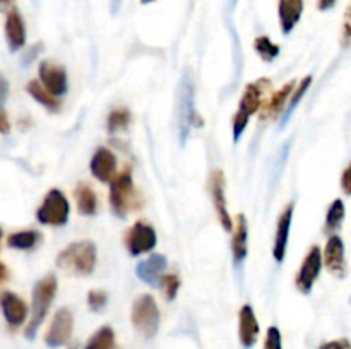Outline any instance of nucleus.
Instances as JSON below:
<instances>
[{"mask_svg":"<svg viewBox=\"0 0 351 349\" xmlns=\"http://www.w3.org/2000/svg\"><path fill=\"white\" fill-rule=\"evenodd\" d=\"M0 242H2V228H0Z\"/></svg>","mask_w":351,"mask_h":349,"instance_id":"43","label":"nucleus"},{"mask_svg":"<svg viewBox=\"0 0 351 349\" xmlns=\"http://www.w3.org/2000/svg\"><path fill=\"white\" fill-rule=\"evenodd\" d=\"M319 349H351V341L346 337L335 339V341H328L324 344H321Z\"/></svg>","mask_w":351,"mask_h":349,"instance_id":"35","label":"nucleus"},{"mask_svg":"<svg viewBox=\"0 0 351 349\" xmlns=\"http://www.w3.org/2000/svg\"><path fill=\"white\" fill-rule=\"evenodd\" d=\"M26 89H27V92H29L31 98H33L34 101L40 103L43 108L48 109V112H53V113L60 112V106H62L60 101H58L53 94H50V92L43 88V84H41V82L29 81L27 82Z\"/></svg>","mask_w":351,"mask_h":349,"instance_id":"24","label":"nucleus"},{"mask_svg":"<svg viewBox=\"0 0 351 349\" xmlns=\"http://www.w3.org/2000/svg\"><path fill=\"white\" fill-rule=\"evenodd\" d=\"M259 322H257L254 308L243 305L239 311V337L243 348H252L259 337Z\"/></svg>","mask_w":351,"mask_h":349,"instance_id":"17","label":"nucleus"},{"mask_svg":"<svg viewBox=\"0 0 351 349\" xmlns=\"http://www.w3.org/2000/svg\"><path fill=\"white\" fill-rule=\"evenodd\" d=\"M110 205L119 218H127L129 211L141 205V198L134 187L132 173L125 168L110 180Z\"/></svg>","mask_w":351,"mask_h":349,"instance_id":"4","label":"nucleus"},{"mask_svg":"<svg viewBox=\"0 0 351 349\" xmlns=\"http://www.w3.org/2000/svg\"><path fill=\"white\" fill-rule=\"evenodd\" d=\"M167 269V257L154 253L137 266V277L146 284L156 286Z\"/></svg>","mask_w":351,"mask_h":349,"instance_id":"21","label":"nucleus"},{"mask_svg":"<svg viewBox=\"0 0 351 349\" xmlns=\"http://www.w3.org/2000/svg\"><path fill=\"white\" fill-rule=\"evenodd\" d=\"M160 284L165 298H167L168 301L175 300L178 289H180V277H178L177 274H163L160 279Z\"/></svg>","mask_w":351,"mask_h":349,"instance_id":"31","label":"nucleus"},{"mask_svg":"<svg viewBox=\"0 0 351 349\" xmlns=\"http://www.w3.org/2000/svg\"><path fill=\"white\" fill-rule=\"evenodd\" d=\"M57 277L55 274H48L43 279H40L36 283L33 289V300H31V311H29V322L26 325V334L27 339H33L36 335L38 328L43 324L45 317L48 313V308H50L51 301H53L55 294H57Z\"/></svg>","mask_w":351,"mask_h":349,"instance_id":"3","label":"nucleus"},{"mask_svg":"<svg viewBox=\"0 0 351 349\" xmlns=\"http://www.w3.org/2000/svg\"><path fill=\"white\" fill-rule=\"evenodd\" d=\"M295 86H297V81H290L287 82L285 86H281L273 96H271L267 101L263 103L259 109V115L263 120H269V118H276L281 112H285L287 108V103L290 99L291 92H293Z\"/></svg>","mask_w":351,"mask_h":349,"instance_id":"18","label":"nucleus"},{"mask_svg":"<svg viewBox=\"0 0 351 349\" xmlns=\"http://www.w3.org/2000/svg\"><path fill=\"white\" fill-rule=\"evenodd\" d=\"M209 194H211L213 205H215L216 216H218L223 229L230 233L233 229V221L230 218L228 207H226L225 174H223L221 170H213L211 174H209Z\"/></svg>","mask_w":351,"mask_h":349,"instance_id":"9","label":"nucleus"},{"mask_svg":"<svg viewBox=\"0 0 351 349\" xmlns=\"http://www.w3.org/2000/svg\"><path fill=\"white\" fill-rule=\"evenodd\" d=\"M178 116H180V133L182 137H187L189 127H201L202 118L194 109V89H192L191 79L185 77L180 84V94H178ZM182 139V142H184Z\"/></svg>","mask_w":351,"mask_h":349,"instance_id":"8","label":"nucleus"},{"mask_svg":"<svg viewBox=\"0 0 351 349\" xmlns=\"http://www.w3.org/2000/svg\"><path fill=\"white\" fill-rule=\"evenodd\" d=\"M57 267L74 276H89L96 267V246L89 240L74 242L57 255Z\"/></svg>","mask_w":351,"mask_h":349,"instance_id":"2","label":"nucleus"},{"mask_svg":"<svg viewBox=\"0 0 351 349\" xmlns=\"http://www.w3.org/2000/svg\"><path fill=\"white\" fill-rule=\"evenodd\" d=\"M132 122V115L127 108H117L113 109L108 115V120H106V130L108 133H119L123 132L127 127Z\"/></svg>","mask_w":351,"mask_h":349,"instance_id":"28","label":"nucleus"},{"mask_svg":"<svg viewBox=\"0 0 351 349\" xmlns=\"http://www.w3.org/2000/svg\"><path fill=\"white\" fill-rule=\"evenodd\" d=\"M72 331H74V317H72L71 310L60 308L58 311H55L53 318H51L50 327L45 334V342L50 348H60V346L67 344Z\"/></svg>","mask_w":351,"mask_h":349,"instance_id":"10","label":"nucleus"},{"mask_svg":"<svg viewBox=\"0 0 351 349\" xmlns=\"http://www.w3.org/2000/svg\"><path fill=\"white\" fill-rule=\"evenodd\" d=\"M346 216V209H345V202L341 198H336L332 201V204L329 205L328 214H326V224H324V231L328 235H335L339 228H341L343 221H345Z\"/></svg>","mask_w":351,"mask_h":349,"instance_id":"25","label":"nucleus"},{"mask_svg":"<svg viewBox=\"0 0 351 349\" xmlns=\"http://www.w3.org/2000/svg\"><path fill=\"white\" fill-rule=\"evenodd\" d=\"M341 47L350 48L351 47V0L345 10V19H343L341 27Z\"/></svg>","mask_w":351,"mask_h":349,"instance_id":"34","label":"nucleus"},{"mask_svg":"<svg viewBox=\"0 0 351 349\" xmlns=\"http://www.w3.org/2000/svg\"><path fill=\"white\" fill-rule=\"evenodd\" d=\"M311 84H312V75H305V77L302 79V81L298 82L297 86H295L293 92H291L290 99H288L287 112H285V120H287L288 116L291 115V112H293V109L297 108V105L302 101V98H304L305 92L308 91V88H311Z\"/></svg>","mask_w":351,"mask_h":349,"instance_id":"30","label":"nucleus"},{"mask_svg":"<svg viewBox=\"0 0 351 349\" xmlns=\"http://www.w3.org/2000/svg\"><path fill=\"white\" fill-rule=\"evenodd\" d=\"M156 231L151 224L144 221H137L136 224L130 226L129 231L125 233V242L127 250H129L130 255L137 257L143 255V253L151 252V250L156 246Z\"/></svg>","mask_w":351,"mask_h":349,"instance_id":"7","label":"nucleus"},{"mask_svg":"<svg viewBox=\"0 0 351 349\" xmlns=\"http://www.w3.org/2000/svg\"><path fill=\"white\" fill-rule=\"evenodd\" d=\"M130 320L144 337H154L160 328V308H158L156 300L151 294H141L132 305Z\"/></svg>","mask_w":351,"mask_h":349,"instance_id":"5","label":"nucleus"},{"mask_svg":"<svg viewBox=\"0 0 351 349\" xmlns=\"http://www.w3.org/2000/svg\"><path fill=\"white\" fill-rule=\"evenodd\" d=\"M271 91V79L261 77L257 81L247 84L243 94L240 98L239 109L233 115V139L239 140L243 130L249 125V118L261 109L264 103V96Z\"/></svg>","mask_w":351,"mask_h":349,"instance_id":"1","label":"nucleus"},{"mask_svg":"<svg viewBox=\"0 0 351 349\" xmlns=\"http://www.w3.org/2000/svg\"><path fill=\"white\" fill-rule=\"evenodd\" d=\"M84 349H115V332L108 325L99 327L86 342Z\"/></svg>","mask_w":351,"mask_h":349,"instance_id":"27","label":"nucleus"},{"mask_svg":"<svg viewBox=\"0 0 351 349\" xmlns=\"http://www.w3.org/2000/svg\"><path fill=\"white\" fill-rule=\"evenodd\" d=\"M71 349H75V348H74V346H72V348H71Z\"/></svg>","mask_w":351,"mask_h":349,"instance_id":"44","label":"nucleus"},{"mask_svg":"<svg viewBox=\"0 0 351 349\" xmlns=\"http://www.w3.org/2000/svg\"><path fill=\"white\" fill-rule=\"evenodd\" d=\"M9 130H10L9 116H7L5 109H0V132H2V133H9Z\"/></svg>","mask_w":351,"mask_h":349,"instance_id":"38","label":"nucleus"},{"mask_svg":"<svg viewBox=\"0 0 351 349\" xmlns=\"http://www.w3.org/2000/svg\"><path fill=\"white\" fill-rule=\"evenodd\" d=\"M38 74H40V82L43 88L55 98L67 92V70L62 65L45 60L40 64Z\"/></svg>","mask_w":351,"mask_h":349,"instance_id":"12","label":"nucleus"},{"mask_svg":"<svg viewBox=\"0 0 351 349\" xmlns=\"http://www.w3.org/2000/svg\"><path fill=\"white\" fill-rule=\"evenodd\" d=\"M151 2H154V0H141V3H144V5H146V3H151Z\"/></svg>","mask_w":351,"mask_h":349,"instance_id":"42","label":"nucleus"},{"mask_svg":"<svg viewBox=\"0 0 351 349\" xmlns=\"http://www.w3.org/2000/svg\"><path fill=\"white\" fill-rule=\"evenodd\" d=\"M341 188L345 194L351 195V163L345 168V171L341 174Z\"/></svg>","mask_w":351,"mask_h":349,"instance_id":"36","label":"nucleus"},{"mask_svg":"<svg viewBox=\"0 0 351 349\" xmlns=\"http://www.w3.org/2000/svg\"><path fill=\"white\" fill-rule=\"evenodd\" d=\"M7 279H9V270H7V267L0 262V284L5 283Z\"/></svg>","mask_w":351,"mask_h":349,"instance_id":"40","label":"nucleus"},{"mask_svg":"<svg viewBox=\"0 0 351 349\" xmlns=\"http://www.w3.org/2000/svg\"><path fill=\"white\" fill-rule=\"evenodd\" d=\"M0 308H2L3 318L12 328L21 327L29 315L27 305L24 303L23 298L16 293H10V291L0 296Z\"/></svg>","mask_w":351,"mask_h":349,"instance_id":"14","label":"nucleus"},{"mask_svg":"<svg viewBox=\"0 0 351 349\" xmlns=\"http://www.w3.org/2000/svg\"><path fill=\"white\" fill-rule=\"evenodd\" d=\"M254 50L264 62H273L280 55V47L267 36H257L254 40Z\"/></svg>","mask_w":351,"mask_h":349,"instance_id":"29","label":"nucleus"},{"mask_svg":"<svg viewBox=\"0 0 351 349\" xmlns=\"http://www.w3.org/2000/svg\"><path fill=\"white\" fill-rule=\"evenodd\" d=\"M40 233L33 229H24V231H16L9 235L7 245L16 250H31L40 243Z\"/></svg>","mask_w":351,"mask_h":349,"instance_id":"26","label":"nucleus"},{"mask_svg":"<svg viewBox=\"0 0 351 349\" xmlns=\"http://www.w3.org/2000/svg\"><path fill=\"white\" fill-rule=\"evenodd\" d=\"M322 263H326L329 272L336 277H345L348 274V263L345 257V243L338 235L329 236L326 243L324 255H322Z\"/></svg>","mask_w":351,"mask_h":349,"instance_id":"13","label":"nucleus"},{"mask_svg":"<svg viewBox=\"0 0 351 349\" xmlns=\"http://www.w3.org/2000/svg\"><path fill=\"white\" fill-rule=\"evenodd\" d=\"M7 94H9V82H7V79L0 72V109H3V103H5Z\"/></svg>","mask_w":351,"mask_h":349,"instance_id":"37","label":"nucleus"},{"mask_svg":"<svg viewBox=\"0 0 351 349\" xmlns=\"http://www.w3.org/2000/svg\"><path fill=\"white\" fill-rule=\"evenodd\" d=\"M293 211H295V204L293 202H290V204L281 211L280 219H278L276 238H274V245H273V257L276 259V262H283L285 257H287V246H288V240H290V228H291V219H293Z\"/></svg>","mask_w":351,"mask_h":349,"instance_id":"15","label":"nucleus"},{"mask_svg":"<svg viewBox=\"0 0 351 349\" xmlns=\"http://www.w3.org/2000/svg\"><path fill=\"white\" fill-rule=\"evenodd\" d=\"M322 269V252L317 245L312 246L305 255L304 262H302L300 270L297 276V289L302 294H308L314 287L315 281H317L319 274Z\"/></svg>","mask_w":351,"mask_h":349,"instance_id":"11","label":"nucleus"},{"mask_svg":"<svg viewBox=\"0 0 351 349\" xmlns=\"http://www.w3.org/2000/svg\"><path fill=\"white\" fill-rule=\"evenodd\" d=\"M264 349H283V342H281V332L278 327H269L266 332V339H264Z\"/></svg>","mask_w":351,"mask_h":349,"instance_id":"33","label":"nucleus"},{"mask_svg":"<svg viewBox=\"0 0 351 349\" xmlns=\"http://www.w3.org/2000/svg\"><path fill=\"white\" fill-rule=\"evenodd\" d=\"M336 2H338V0H317V9L326 12V10H331L332 7L336 5Z\"/></svg>","mask_w":351,"mask_h":349,"instance_id":"39","label":"nucleus"},{"mask_svg":"<svg viewBox=\"0 0 351 349\" xmlns=\"http://www.w3.org/2000/svg\"><path fill=\"white\" fill-rule=\"evenodd\" d=\"M89 170H91L93 177H95L96 180L103 181V183L110 181L117 173L115 154H113L110 149H106V147H98L96 153L93 154L91 157Z\"/></svg>","mask_w":351,"mask_h":349,"instance_id":"16","label":"nucleus"},{"mask_svg":"<svg viewBox=\"0 0 351 349\" xmlns=\"http://www.w3.org/2000/svg\"><path fill=\"white\" fill-rule=\"evenodd\" d=\"M14 0H0V9L5 10L7 7H10V3H12Z\"/></svg>","mask_w":351,"mask_h":349,"instance_id":"41","label":"nucleus"},{"mask_svg":"<svg viewBox=\"0 0 351 349\" xmlns=\"http://www.w3.org/2000/svg\"><path fill=\"white\" fill-rule=\"evenodd\" d=\"M88 305L93 311H101L106 305V293L99 289H93L88 293Z\"/></svg>","mask_w":351,"mask_h":349,"instance_id":"32","label":"nucleus"},{"mask_svg":"<svg viewBox=\"0 0 351 349\" xmlns=\"http://www.w3.org/2000/svg\"><path fill=\"white\" fill-rule=\"evenodd\" d=\"M5 40L10 51H17L26 43V26L19 10L12 9L5 17Z\"/></svg>","mask_w":351,"mask_h":349,"instance_id":"19","label":"nucleus"},{"mask_svg":"<svg viewBox=\"0 0 351 349\" xmlns=\"http://www.w3.org/2000/svg\"><path fill=\"white\" fill-rule=\"evenodd\" d=\"M74 198L77 204V211L82 216H93L98 211V197L95 190L88 183H79L74 188Z\"/></svg>","mask_w":351,"mask_h":349,"instance_id":"23","label":"nucleus"},{"mask_svg":"<svg viewBox=\"0 0 351 349\" xmlns=\"http://www.w3.org/2000/svg\"><path fill=\"white\" fill-rule=\"evenodd\" d=\"M69 205L67 197L58 188H51L43 198V204L36 211V219L41 224L48 226H64L69 221Z\"/></svg>","mask_w":351,"mask_h":349,"instance_id":"6","label":"nucleus"},{"mask_svg":"<svg viewBox=\"0 0 351 349\" xmlns=\"http://www.w3.org/2000/svg\"><path fill=\"white\" fill-rule=\"evenodd\" d=\"M233 240H232V252L235 263H240L247 257V238H249V229H247V219L243 214H239L233 222Z\"/></svg>","mask_w":351,"mask_h":349,"instance_id":"22","label":"nucleus"},{"mask_svg":"<svg viewBox=\"0 0 351 349\" xmlns=\"http://www.w3.org/2000/svg\"><path fill=\"white\" fill-rule=\"evenodd\" d=\"M304 0H280L278 2V17H280L281 33L290 34L302 19Z\"/></svg>","mask_w":351,"mask_h":349,"instance_id":"20","label":"nucleus"}]
</instances>
